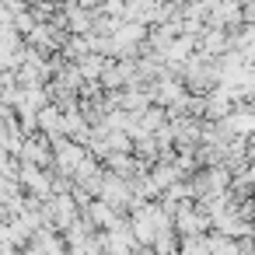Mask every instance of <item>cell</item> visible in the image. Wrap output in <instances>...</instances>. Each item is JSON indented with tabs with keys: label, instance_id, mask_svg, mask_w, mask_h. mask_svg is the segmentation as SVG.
I'll list each match as a JSON object with an SVG mask.
<instances>
[{
	"label": "cell",
	"instance_id": "obj_1",
	"mask_svg": "<svg viewBox=\"0 0 255 255\" xmlns=\"http://www.w3.org/2000/svg\"><path fill=\"white\" fill-rule=\"evenodd\" d=\"M88 227H102V231H116V227H123V220H119V213L109 206V203H102V199H91L88 203V220H84Z\"/></svg>",
	"mask_w": 255,
	"mask_h": 255
}]
</instances>
